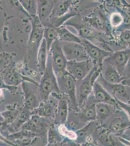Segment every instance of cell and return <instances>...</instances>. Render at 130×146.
<instances>
[{"label":"cell","instance_id":"cell-1","mask_svg":"<svg viewBox=\"0 0 130 146\" xmlns=\"http://www.w3.org/2000/svg\"><path fill=\"white\" fill-rule=\"evenodd\" d=\"M38 87L41 101L49 100L53 94H60L62 93L60 90L57 78L53 70L49 53L46 69L42 74Z\"/></svg>","mask_w":130,"mask_h":146},{"label":"cell","instance_id":"cell-2","mask_svg":"<svg viewBox=\"0 0 130 146\" xmlns=\"http://www.w3.org/2000/svg\"><path fill=\"white\" fill-rule=\"evenodd\" d=\"M102 67L94 66L91 71L86 78L77 83V101L79 110L82 109L86 106L92 94L94 83L101 74Z\"/></svg>","mask_w":130,"mask_h":146},{"label":"cell","instance_id":"cell-3","mask_svg":"<svg viewBox=\"0 0 130 146\" xmlns=\"http://www.w3.org/2000/svg\"><path fill=\"white\" fill-rule=\"evenodd\" d=\"M102 125L115 136H119L130 128V119L119 106L112 116Z\"/></svg>","mask_w":130,"mask_h":146},{"label":"cell","instance_id":"cell-4","mask_svg":"<svg viewBox=\"0 0 130 146\" xmlns=\"http://www.w3.org/2000/svg\"><path fill=\"white\" fill-rule=\"evenodd\" d=\"M53 70L57 78H60L67 73L66 68L68 61L65 56L60 41L57 40L53 43L49 52Z\"/></svg>","mask_w":130,"mask_h":146},{"label":"cell","instance_id":"cell-5","mask_svg":"<svg viewBox=\"0 0 130 146\" xmlns=\"http://www.w3.org/2000/svg\"><path fill=\"white\" fill-rule=\"evenodd\" d=\"M60 90H64V94L68 99L69 109L74 111H79L77 101V82L67 72L64 76L57 78Z\"/></svg>","mask_w":130,"mask_h":146},{"label":"cell","instance_id":"cell-6","mask_svg":"<svg viewBox=\"0 0 130 146\" xmlns=\"http://www.w3.org/2000/svg\"><path fill=\"white\" fill-rule=\"evenodd\" d=\"M97 81L116 101L130 104V87L122 83L114 84L108 83L104 80L100 75Z\"/></svg>","mask_w":130,"mask_h":146},{"label":"cell","instance_id":"cell-7","mask_svg":"<svg viewBox=\"0 0 130 146\" xmlns=\"http://www.w3.org/2000/svg\"><path fill=\"white\" fill-rule=\"evenodd\" d=\"M81 44L94 66L102 68L104 60L112 53V52L100 48L88 40L82 38Z\"/></svg>","mask_w":130,"mask_h":146},{"label":"cell","instance_id":"cell-8","mask_svg":"<svg viewBox=\"0 0 130 146\" xmlns=\"http://www.w3.org/2000/svg\"><path fill=\"white\" fill-rule=\"evenodd\" d=\"M94 67L90 60L81 62H68L66 70L78 83L84 80Z\"/></svg>","mask_w":130,"mask_h":146},{"label":"cell","instance_id":"cell-9","mask_svg":"<svg viewBox=\"0 0 130 146\" xmlns=\"http://www.w3.org/2000/svg\"><path fill=\"white\" fill-rule=\"evenodd\" d=\"M68 62H81L90 60L82 44L60 42Z\"/></svg>","mask_w":130,"mask_h":146},{"label":"cell","instance_id":"cell-10","mask_svg":"<svg viewBox=\"0 0 130 146\" xmlns=\"http://www.w3.org/2000/svg\"><path fill=\"white\" fill-rule=\"evenodd\" d=\"M33 82H25L22 83V87L24 98V109L31 112L38 107L41 103L40 96H38L37 92L39 91L36 88H33Z\"/></svg>","mask_w":130,"mask_h":146},{"label":"cell","instance_id":"cell-11","mask_svg":"<svg viewBox=\"0 0 130 146\" xmlns=\"http://www.w3.org/2000/svg\"><path fill=\"white\" fill-rule=\"evenodd\" d=\"M98 146H117L119 139L103 125H99L92 136Z\"/></svg>","mask_w":130,"mask_h":146},{"label":"cell","instance_id":"cell-12","mask_svg":"<svg viewBox=\"0 0 130 146\" xmlns=\"http://www.w3.org/2000/svg\"><path fill=\"white\" fill-rule=\"evenodd\" d=\"M51 96L58 100L53 123L55 125L65 124L69 114V106L68 99L64 94H53Z\"/></svg>","mask_w":130,"mask_h":146},{"label":"cell","instance_id":"cell-13","mask_svg":"<svg viewBox=\"0 0 130 146\" xmlns=\"http://www.w3.org/2000/svg\"><path fill=\"white\" fill-rule=\"evenodd\" d=\"M31 18L32 29L28 40V45L30 48L36 49L38 51L44 38L45 27L37 16H31Z\"/></svg>","mask_w":130,"mask_h":146},{"label":"cell","instance_id":"cell-14","mask_svg":"<svg viewBox=\"0 0 130 146\" xmlns=\"http://www.w3.org/2000/svg\"><path fill=\"white\" fill-rule=\"evenodd\" d=\"M46 119L36 115H32L29 120L23 125L21 129L35 133L39 136L45 135L51 125L49 124Z\"/></svg>","mask_w":130,"mask_h":146},{"label":"cell","instance_id":"cell-15","mask_svg":"<svg viewBox=\"0 0 130 146\" xmlns=\"http://www.w3.org/2000/svg\"><path fill=\"white\" fill-rule=\"evenodd\" d=\"M130 58V48L124 49L112 53L104 60V62L112 65L121 76L124 67Z\"/></svg>","mask_w":130,"mask_h":146},{"label":"cell","instance_id":"cell-16","mask_svg":"<svg viewBox=\"0 0 130 146\" xmlns=\"http://www.w3.org/2000/svg\"><path fill=\"white\" fill-rule=\"evenodd\" d=\"M92 94L95 103H106L114 106H118L116 100L98 82L97 80L93 85Z\"/></svg>","mask_w":130,"mask_h":146},{"label":"cell","instance_id":"cell-17","mask_svg":"<svg viewBox=\"0 0 130 146\" xmlns=\"http://www.w3.org/2000/svg\"><path fill=\"white\" fill-rule=\"evenodd\" d=\"M58 100L49 99L46 101H41L38 108L31 111V115H36L44 118L54 119L57 106Z\"/></svg>","mask_w":130,"mask_h":146},{"label":"cell","instance_id":"cell-18","mask_svg":"<svg viewBox=\"0 0 130 146\" xmlns=\"http://www.w3.org/2000/svg\"><path fill=\"white\" fill-rule=\"evenodd\" d=\"M56 1L40 0L37 1V16L44 26L49 23Z\"/></svg>","mask_w":130,"mask_h":146},{"label":"cell","instance_id":"cell-19","mask_svg":"<svg viewBox=\"0 0 130 146\" xmlns=\"http://www.w3.org/2000/svg\"><path fill=\"white\" fill-rule=\"evenodd\" d=\"M69 25H71L76 28L78 34L81 38L88 40L92 42V43L95 42V40H97V42H102V38L100 36V34L98 31L90 27L86 23L81 25L69 23Z\"/></svg>","mask_w":130,"mask_h":146},{"label":"cell","instance_id":"cell-20","mask_svg":"<svg viewBox=\"0 0 130 146\" xmlns=\"http://www.w3.org/2000/svg\"><path fill=\"white\" fill-rule=\"evenodd\" d=\"M100 76L105 82L110 84H119L123 78L114 67L109 63L104 62Z\"/></svg>","mask_w":130,"mask_h":146},{"label":"cell","instance_id":"cell-21","mask_svg":"<svg viewBox=\"0 0 130 146\" xmlns=\"http://www.w3.org/2000/svg\"><path fill=\"white\" fill-rule=\"evenodd\" d=\"M117 107L112 106L106 103H96V121L100 124H104L114 113Z\"/></svg>","mask_w":130,"mask_h":146},{"label":"cell","instance_id":"cell-22","mask_svg":"<svg viewBox=\"0 0 130 146\" xmlns=\"http://www.w3.org/2000/svg\"><path fill=\"white\" fill-rule=\"evenodd\" d=\"M37 51L38 66L39 71L42 75L46 69L49 55V52L44 38H43L42 40Z\"/></svg>","mask_w":130,"mask_h":146},{"label":"cell","instance_id":"cell-23","mask_svg":"<svg viewBox=\"0 0 130 146\" xmlns=\"http://www.w3.org/2000/svg\"><path fill=\"white\" fill-rule=\"evenodd\" d=\"M56 29L60 42L81 44L82 38L68 29L66 25H62Z\"/></svg>","mask_w":130,"mask_h":146},{"label":"cell","instance_id":"cell-24","mask_svg":"<svg viewBox=\"0 0 130 146\" xmlns=\"http://www.w3.org/2000/svg\"><path fill=\"white\" fill-rule=\"evenodd\" d=\"M22 109L18 104L9 105L6 107L5 111L1 113L4 121L7 124L11 125L20 115Z\"/></svg>","mask_w":130,"mask_h":146},{"label":"cell","instance_id":"cell-25","mask_svg":"<svg viewBox=\"0 0 130 146\" xmlns=\"http://www.w3.org/2000/svg\"><path fill=\"white\" fill-rule=\"evenodd\" d=\"M31 112L23 108L17 118L10 125L11 133L20 131L25 123L29 120L31 116Z\"/></svg>","mask_w":130,"mask_h":146},{"label":"cell","instance_id":"cell-26","mask_svg":"<svg viewBox=\"0 0 130 146\" xmlns=\"http://www.w3.org/2000/svg\"><path fill=\"white\" fill-rule=\"evenodd\" d=\"M73 3L72 1H62L59 3L56 2L50 18H58L67 15Z\"/></svg>","mask_w":130,"mask_h":146},{"label":"cell","instance_id":"cell-27","mask_svg":"<svg viewBox=\"0 0 130 146\" xmlns=\"http://www.w3.org/2000/svg\"><path fill=\"white\" fill-rule=\"evenodd\" d=\"M84 22L90 27L98 31L104 32L106 33H108L109 32L104 21L99 16L92 15V16L86 18Z\"/></svg>","mask_w":130,"mask_h":146},{"label":"cell","instance_id":"cell-28","mask_svg":"<svg viewBox=\"0 0 130 146\" xmlns=\"http://www.w3.org/2000/svg\"><path fill=\"white\" fill-rule=\"evenodd\" d=\"M44 27V38L46 41L47 49L49 52L53 43L56 40H58L57 30L50 23L45 25Z\"/></svg>","mask_w":130,"mask_h":146},{"label":"cell","instance_id":"cell-29","mask_svg":"<svg viewBox=\"0 0 130 146\" xmlns=\"http://www.w3.org/2000/svg\"><path fill=\"white\" fill-rule=\"evenodd\" d=\"M25 81L36 83L35 81L31 79L22 76L15 71L10 72L5 76V83L10 86H16L17 85L19 84L20 83H22V82Z\"/></svg>","mask_w":130,"mask_h":146},{"label":"cell","instance_id":"cell-30","mask_svg":"<svg viewBox=\"0 0 130 146\" xmlns=\"http://www.w3.org/2000/svg\"><path fill=\"white\" fill-rule=\"evenodd\" d=\"M54 125H55L53 123V124L49 126L47 131L48 144H50L62 143L65 140L60 135L58 131L57 128H55Z\"/></svg>","mask_w":130,"mask_h":146},{"label":"cell","instance_id":"cell-31","mask_svg":"<svg viewBox=\"0 0 130 146\" xmlns=\"http://www.w3.org/2000/svg\"><path fill=\"white\" fill-rule=\"evenodd\" d=\"M57 129L60 135L64 139L75 142L77 139L76 131H73L68 128L65 124L58 125L57 126Z\"/></svg>","mask_w":130,"mask_h":146},{"label":"cell","instance_id":"cell-32","mask_svg":"<svg viewBox=\"0 0 130 146\" xmlns=\"http://www.w3.org/2000/svg\"><path fill=\"white\" fill-rule=\"evenodd\" d=\"M20 5L28 14L31 16H37V1L32 0L19 1Z\"/></svg>","mask_w":130,"mask_h":146},{"label":"cell","instance_id":"cell-33","mask_svg":"<svg viewBox=\"0 0 130 146\" xmlns=\"http://www.w3.org/2000/svg\"><path fill=\"white\" fill-rule=\"evenodd\" d=\"M109 23L113 28H118L123 23L124 17L119 12L112 13L110 16Z\"/></svg>","mask_w":130,"mask_h":146},{"label":"cell","instance_id":"cell-34","mask_svg":"<svg viewBox=\"0 0 130 146\" xmlns=\"http://www.w3.org/2000/svg\"><path fill=\"white\" fill-rule=\"evenodd\" d=\"M120 42L124 45L130 44V29H126L122 31L120 36Z\"/></svg>","mask_w":130,"mask_h":146},{"label":"cell","instance_id":"cell-35","mask_svg":"<svg viewBox=\"0 0 130 146\" xmlns=\"http://www.w3.org/2000/svg\"><path fill=\"white\" fill-rule=\"evenodd\" d=\"M16 86L8 85L6 84L3 80L0 79V90L5 89V90H9V91L11 92H14L16 91Z\"/></svg>","mask_w":130,"mask_h":146},{"label":"cell","instance_id":"cell-36","mask_svg":"<svg viewBox=\"0 0 130 146\" xmlns=\"http://www.w3.org/2000/svg\"><path fill=\"white\" fill-rule=\"evenodd\" d=\"M117 105L119 108H121L122 110L125 111V113L127 114L129 117L130 119V104L127 103H123L121 102L117 101Z\"/></svg>","mask_w":130,"mask_h":146},{"label":"cell","instance_id":"cell-37","mask_svg":"<svg viewBox=\"0 0 130 146\" xmlns=\"http://www.w3.org/2000/svg\"><path fill=\"white\" fill-rule=\"evenodd\" d=\"M121 76L123 80L130 78V58L124 67Z\"/></svg>","mask_w":130,"mask_h":146},{"label":"cell","instance_id":"cell-38","mask_svg":"<svg viewBox=\"0 0 130 146\" xmlns=\"http://www.w3.org/2000/svg\"><path fill=\"white\" fill-rule=\"evenodd\" d=\"M0 141L2 142L3 143H5V144L7 145H9V146H16L14 143L11 142V141L7 139V138L3 136V135H2L1 133H0Z\"/></svg>","mask_w":130,"mask_h":146},{"label":"cell","instance_id":"cell-39","mask_svg":"<svg viewBox=\"0 0 130 146\" xmlns=\"http://www.w3.org/2000/svg\"><path fill=\"white\" fill-rule=\"evenodd\" d=\"M118 137L123 138L125 139L130 141V127L127 129L126 130H125L121 135H120Z\"/></svg>","mask_w":130,"mask_h":146},{"label":"cell","instance_id":"cell-40","mask_svg":"<svg viewBox=\"0 0 130 146\" xmlns=\"http://www.w3.org/2000/svg\"><path fill=\"white\" fill-rule=\"evenodd\" d=\"M69 140H64L63 142L62 143H57V144H48V145L46 146H67V142Z\"/></svg>","mask_w":130,"mask_h":146},{"label":"cell","instance_id":"cell-41","mask_svg":"<svg viewBox=\"0 0 130 146\" xmlns=\"http://www.w3.org/2000/svg\"><path fill=\"white\" fill-rule=\"evenodd\" d=\"M117 138H118V139H119V140L121 142H122L123 144L125 145L126 146H130V141H129V140H127L125 139L124 138H123L122 137H118V136H117Z\"/></svg>","mask_w":130,"mask_h":146},{"label":"cell","instance_id":"cell-42","mask_svg":"<svg viewBox=\"0 0 130 146\" xmlns=\"http://www.w3.org/2000/svg\"><path fill=\"white\" fill-rule=\"evenodd\" d=\"M67 146H83L82 145L77 143L75 141H68Z\"/></svg>","mask_w":130,"mask_h":146},{"label":"cell","instance_id":"cell-43","mask_svg":"<svg viewBox=\"0 0 130 146\" xmlns=\"http://www.w3.org/2000/svg\"><path fill=\"white\" fill-rule=\"evenodd\" d=\"M83 146H98L97 144L94 142L93 140L91 141H88L86 143H85L84 145H82Z\"/></svg>","mask_w":130,"mask_h":146},{"label":"cell","instance_id":"cell-44","mask_svg":"<svg viewBox=\"0 0 130 146\" xmlns=\"http://www.w3.org/2000/svg\"><path fill=\"white\" fill-rule=\"evenodd\" d=\"M121 83L127 86L130 87V78L123 80V81Z\"/></svg>","mask_w":130,"mask_h":146},{"label":"cell","instance_id":"cell-45","mask_svg":"<svg viewBox=\"0 0 130 146\" xmlns=\"http://www.w3.org/2000/svg\"><path fill=\"white\" fill-rule=\"evenodd\" d=\"M4 64V60H3V58H0V73L2 71V66Z\"/></svg>","mask_w":130,"mask_h":146},{"label":"cell","instance_id":"cell-46","mask_svg":"<svg viewBox=\"0 0 130 146\" xmlns=\"http://www.w3.org/2000/svg\"><path fill=\"white\" fill-rule=\"evenodd\" d=\"M117 146H126L122 142H121L119 140L118 143L117 144Z\"/></svg>","mask_w":130,"mask_h":146},{"label":"cell","instance_id":"cell-47","mask_svg":"<svg viewBox=\"0 0 130 146\" xmlns=\"http://www.w3.org/2000/svg\"><path fill=\"white\" fill-rule=\"evenodd\" d=\"M3 121H4V119L2 116V113H0V122H3Z\"/></svg>","mask_w":130,"mask_h":146}]
</instances>
